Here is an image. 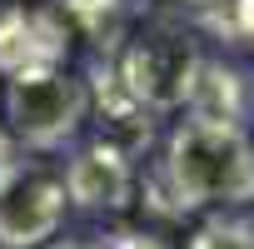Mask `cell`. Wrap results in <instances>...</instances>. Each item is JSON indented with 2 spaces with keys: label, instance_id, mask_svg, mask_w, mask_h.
<instances>
[{
  "label": "cell",
  "instance_id": "277c9868",
  "mask_svg": "<svg viewBox=\"0 0 254 249\" xmlns=\"http://www.w3.org/2000/svg\"><path fill=\"white\" fill-rule=\"evenodd\" d=\"M65 180L45 160H0V249H45L65 224Z\"/></svg>",
  "mask_w": 254,
  "mask_h": 249
},
{
  "label": "cell",
  "instance_id": "ba28073f",
  "mask_svg": "<svg viewBox=\"0 0 254 249\" xmlns=\"http://www.w3.org/2000/svg\"><path fill=\"white\" fill-rule=\"evenodd\" d=\"M185 110L199 115V120H224V124L249 130V120H254V75L244 65H234V60L204 55L199 80H194V95H190Z\"/></svg>",
  "mask_w": 254,
  "mask_h": 249
},
{
  "label": "cell",
  "instance_id": "30bf717a",
  "mask_svg": "<svg viewBox=\"0 0 254 249\" xmlns=\"http://www.w3.org/2000/svg\"><path fill=\"white\" fill-rule=\"evenodd\" d=\"M185 249H254V219L209 214V219H199V229L190 234Z\"/></svg>",
  "mask_w": 254,
  "mask_h": 249
},
{
  "label": "cell",
  "instance_id": "52a82bcc",
  "mask_svg": "<svg viewBox=\"0 0 254 249\" xmlns=\"http://www.w3.org/2000/svg\"><path fill=\"white\" fill-rule=\"evenodd\" d=\"M90 115H100V140L110 150H120L125 160H140L155 140V115L125 95V85L115 80L110 60H95L90 65Z\"/></svg>",
  "mask_w": 254,
  "mask_h": 249
},
{
  "label": "cell",
  "instance_id": "5bb4252c",
  "mask_svg": "<svg viewBox=\"0 0 254 249\" xmlns=\"http://www.w3.org/2000/svg\"><path fill=\"white\" fill-rule=\"evenodd\" d=\"M175 10H214V5H229V0H165Z\"/></svg>",
  "mask_w": 254,
  "mask_h": 249
},
{
  "label": "cell",
  "instance_id": "6da1fadb",
  "mask_svg": "<svg viewBox=\"0 0 254 249\" xmlns=\"http://www.w3.org/2000/svg\"><path fill=\"white\" fill-rule=\"evenodd\" d=\"M160 189L170 194L175 214L194 209H229L254 199V140L239 124L185 115L165 135Z\"/></svg>",
  "mask_w": 254,
  "mask_h": 249
},
{
  "label": "cell",
  "instance_id": "7a4b0ae2",
  "mask_svg": "<svg viewBox=\"0 0 254 249\" xmlns=\"http://www.w3.org/2000/svg\"><path fill=\"white\" fill-rule=\"evenodd\" d=\"M199 65H204V50H199L194 30L170 15H155L120 40L110 70L125 85V95L140 100L150 115H170V110L190 105Z\"/></svg>",
  "mask_w": 254,
  "mask_h": 249
},
{
  "label": "cell",
  "instance_id": "7c38bea8",
  "mask_svg": "<svg viewBox=\"0 0 254 249\" xmlns=\"http://www.w3.org/2000/svg\"><path fill=\"white\" fill-rule=\"evenodd\" d=\"M229 20L244 45H254V0H229Z\"/></svg>",
  "mask_w": 254,
  "mask_h": 249
},
{
  "label": "cell",
  "instance_id": "8fae6325",
  "mask_svg": "<svg viewBox=\"0 0 254 249\" xmlns=\"http://www.w3.org/2000/svg\"><path fill=\"white\" fill-rule=\"evenodd\" d=\"M105 249H165V239L140 234V229H120V234H105Z\"/></svg>",
  "mask_w": 254,
  "mask_h": 249
},
{
  "label": "cell",
  "instance_id": "8992f818",
  "mask_svg": "<svg viewBox=\"0 0 254 249\" xmlns=\"http://www.w3.org/2000/svg\"><path fill=\"white\" fill-rule=\"evenodd\" d=\"M60 180H65V199L75 209H90V214H120L135 204V160H125L105 140L80 145L65 160Z\"/></svg>",
  "mask_w": 254,
  "mask_h": 249
},
{
  "label": "cell",
  "instance_id": "9c48e42d",
  "mask_svg": "<svg viewBox=\"0 0 254 249\" xmlns=\"http://www.w3.org/2000/svg\"><path fill=\"white\" fill-rule=\"evenodd\" d=\"M55 10L65 15L70 25V40H90L105 60L110 50L130 35V20H125V5L120 0H55Z\"/></svg>",
  "mask_w": 254,
  "mask_h": 249
},
{
  "label": "cell",
  "instance_id": "4fadbf2b",
  "mask_svg": "<svg viewBox=\"0 0 254 249\" xmlns=\"http://www.w3.org/2000/svg\"><path fill=\"white\" fill-rule=\"evenodd\" d=\"M45 249H105V239H50Z\"/></svg>",
  "mask_w": 254,
  "mask_h": 249
},
{
  "label": "cell",
  "instance_id": "3957f363",
  "mask_svg": "<svg viewBox=\"0 0 254 249\" xmlns=\"http://www.w3.org/2000/svg\"><path fill=\"white\" fill-rule=\"evenodd\" d=\"M0 120L15 145L50 155L80 140L85 120H90V85L75 70H30L10 75L5 95H0Z\"/></svg>",
  "mask_w": 254,
  "mask_h": 249
},
{
  "label": "cell",
  "instance_id": "5b68a950",
  "mask_svg": "<svg viewBox=\"0 0 254 249\" xmlns=\"http://www.w3.org/2000/svg\"><path fill=\"white\" fill-rule=\"evenodd\" d=\"M70 55V25L55 10V0L40 5H15L0 10V75H30V70H60Z\"/></svg>",
  "mask_w": 254,
  "mask_h": 249
},
{
  "label": "cell",
  "instance_id": "2e32d148",
  "mask_svg": "<svg viewBox=\"0 0 254 249\" xmlns=\"http://www.w3.org/2000/svg\"><path fill=\"white\" fill-rule=\"evenodd\" d=\"M249 140H254V135H249Z\"/></svg>",
  "mask_w": 254,
  "mask_h": 249
},
{
  "label": "cell",
  "instance_id": "9a60e30c",
  "mask_svg": "<svg viewBox=\"0 0 254 249\" xmlns=\"http://www.w3.org/2000/svg\"><path fill=\"white\" fill-rule=\"evenodd\" d=\"M0 160H5V150H0Z\"/></svg>",
  "mask_w": 254,
  "mask_h": 249
}]
</instances>
